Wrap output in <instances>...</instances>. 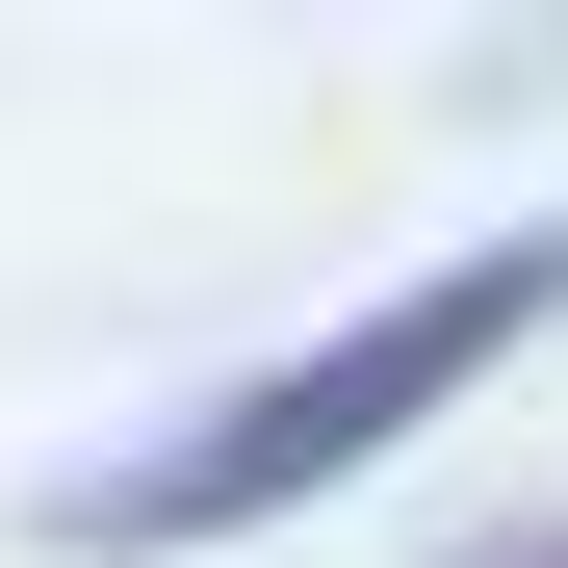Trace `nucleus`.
<instances>
[{"label": "nucleus", "mask_w": 568, "mask_h": 568, "mask_svg": "<svg viewBox=\"0 0 568 568\" xmlns=\"http://www.w3.org/2000/svg\"><path fill=\"white\" fill-rule=\"evenodd\" d=\"M491 568H568V517H542V542H491Z\"/></svg>", "instance_id": "2"}, {"label": "nucleus", "mask_w": 568, "mask_h": 568, "mask_svg": "<svg viewBox=\"0 0 568 568\" xmlns=\"http://www.w3.org/2000/svg\"><path fill=\"white\" fill-rule=\"evenodd\" d=\"M542 311H568V233H491V258L388 284L362 336H311V362H258V388H207L181 439H130V465H52V491H27V542H233V517H284V491H336V465H388L439 388H491Z\"/></svg>", "instance_id": "1"}]
</instances>
